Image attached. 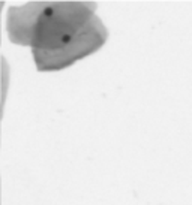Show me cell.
Segmentation results:
<instances>
[{
    "instance_id": "obj_2",
    "label": "cell",
    "mask_w": 192,
    "mask_h": 205,
    "mask_svg": "<svg viewBox=\"0 0 192 205\" xmlns=\"http://www.w3.org/2000/svg\"><path fill=\"white\" fill-rule=\"evenodd\" d=\"M53 9H51V8H47V9H44V14L47 15V17H51V15H53Z\"/></svg>"
},
{
    "instance_id": "obj_1",
    "label": "cell",
    "mask_w": 192,
    "mask_h": 205,
    "mask_svg": "<svg viewBox=\"0 0 192 205\" xmlns=\"http://www.w3.org/2000/svg\"><path fill=\"white\" fill-rule=\"evenodd\" d=\"M60 41H62L63 44H69V42H71V35H63V36L60 37Z\"/></svg>"
}]
</instances>
